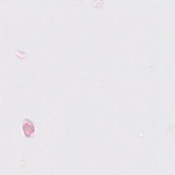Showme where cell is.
Here are the masks:
<instances>
[{"label":"cell","mask_w":175,"mask_h":175,"mask_svg":"<svg viewBox=\"0 0 175 175\" xmlns=\"http://www.w3.org/2000/svg\"><path fill=\"white\" fill-rule=\"evenodd\" d=\"M23 131H24L25 134H27V136H30L34 131V125H32L30 122H26L23 125Z\"/></svg>","instance_id":"1"}]
</instances>
